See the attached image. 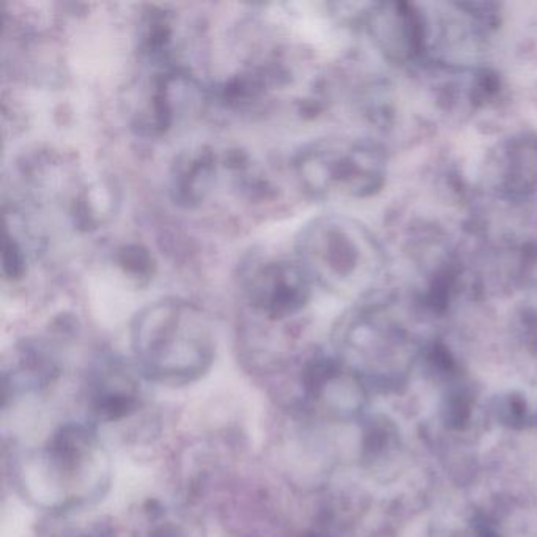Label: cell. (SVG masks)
<instances>
[{
	"label": "cell",
	"mask_w": 537,
	"mask_h": 537,
	"mask_svg": "<svg viewBox=\"0 0 537 537\" xmlns=\"http://www.w3.org/2000/svg\"><path fill=\"white\" fill-rule=\"evenodd\" d=\"M119 263L126 273H130L134 278H149L152 275L153 260L149 251H145L141 246H126L120 251Z\"/></svg>",
	"instance_id": "cell-11"
},
{
	"label": "cell",
	"mask_w": 537,
	"mask_h": 537,
	"mask_svg": "<svg viewBox=\"0 0 537 537\" xmlns=\"http://www.w3.org/2000/svg\"><path fill=\"white\" fill-rule=\"evenodd\" d=\"M301 191L315 200H366L386 186L388 153L380 142L326 136L301 147L293 158Z\"/></svg>",
	"instance_id": "cell-4"
},
{
	"label": "cell",
	"mask_w": 537,
	"mask_h": 537,
	"mask_svg": "<svg viewBox=\"0 0 537 537\" xmlns=\"http://www.w3.org/2000/svg\"><path fill=\"white\" fill-rule=\"evenodd\" d=\"M130 342L136 369L158 385H193L215 363L212 320L182 298H161L142 308L131 322Z\"/></svg>",
	"instance_id": "cell-2"
},
{
	"label": "cell",
	"mask_w": 537,
	"mask_h": 537,
	"mask_svg": "<svg viewBox=\"0 0 537 537\" xmlns=\"http://www.w3.org/2000/svg\"><path fill=\"white\" fill-rule=\"evenodd\" d=\"M2 267H4V275L12 281L23 278L24 270H26V257H24L23 248L19 246L16 238L8 232H5Z\"/></svg>",
	"instance_id": "cell-12"
},
{
	"label": "cell",
	"mask_w": 537,
	"mask_h": 537,
	"mask_svg": "<svg viewBox=\"0 0 537 537\" xmlns=\"http://www.w3.org/2000/svg\"><path fill=\"white\" fill-rule=\"evenodd\" d=\"M487 191L509 204L537 200V133L519 131L495 144L482 171Z\"/></svg>",
	"instance_id": "cell-8"
},
{
	"label": "cell",
	"mask_w": 537,
	"mask_h": 537,
	"mask_svg": "<svg viewBox=\"0 0 537 537\" xmlns=\"http://www.w3.org/2000/svg\"><path fill=\"white\" fill-rule=\"evenodd\" d=\"M218 155L210 147L186 150L175 158L171 169V196L183 208L199 207L215 186Z\"/></svg>",
	"instance_id": "cell-9"
},
{
	"label": "cell",
	"mask_w": 537,
	"mask_h": 537,
	"mask_svg": "<svg viewBox=\"0 0 537 537\" xmlns=\"http://www.w3.org/2000/svg\"><path fill=\"white\" fill-rule=\"evenodd\" d=\"M112 460L93 427L67 423L35 448L18 452L12 484L38 511L65 517L93 508L112 486Z\"/></svg>",
	"instance_id": "cell-1"
},
{
	"label": "cell",
	"mask_w": 537,
	"mask_h": 537,
	"mask_svg": "<svg viewBox=\"0 0 537 537\" xmlns=\"http://www.w3.org/2000/svg\"><path fill=\"white\" fill-rule=\"evenodd\" d=\"M312 284L298 260H268L252 268L245 282L252 311L270 322H284L304 311Z\"/></svg>",
	"instance_id": "cell-7"
},
{
	"label": "cell",
	"mask_w": 537,
	"mask_h": 537,
	"mask_svg": "<svg viewBox=\"0 0 537 537\" xmlns=\"http://www.w3.org/2000/svg\"><path fill=\"white\" fill-rule=\"evenodd\" d=\"M297 260L314 286L336 297H371L386 268L374 232L344 215L309 221L298 234Z\"/></svg>",
	"instance_id": "cell-3"
},
{
	"label": "cell",
	"mask_w": 537,
	"mask_h": 537,
	"mask_svg": "<svg viewBox=\"0 0 537 537\" xmlns=\"http://www.w3.org/2000/svg\"><path fill=\"white\" fill-rule=\"evenodd\" d=\"M59 377V364L41 345L29 344L16 353L4 375L5 400L21 393H37Z\"/></svg>",
	"instance_id": "cell-10"
},
{
	"label": "cell",
	"mask_w": 537,
	"mask_h": 537,
	"mask_svg": "<svg viewBox=\"0 0 537 537\" xmlns=\"http://www.w3.org/2000/svg\"><path fill=\"white\" fill-rule=\"evenodd\" d=\"M141 372L122 358L101 355L93 361L84 382V399L90 418L114 424L130 419L145 405ZM144 378V377H142Z\"/></svg>",
	"instance_id": "cell-6"
},
{
	"label": "cell",
	"mask_w": 537,
	"mask_h": 537,
	"mask_svg": "<svg viewBox=\"0 0 537 537\" xmlns=\"http://www.w3.org/2000/svg\"><path fill=\"white\" fill-rule=\"evenodd\" d=\"M360 23L372 48L397 68L421 67L430 57V15L413 2L367 5Z\"/></svg>",
	"instance_id": "cell-5"
}]
</instances>
